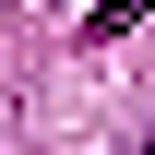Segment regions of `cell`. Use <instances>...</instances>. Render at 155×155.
<instances>
[{"mask_svg":"<svg viewBox=\"0 0 155 155\" xmlns=\"http://www.w3.org/2000/svg\"><path fill=\"white\" fill-rule=\"evenodd\" d=\"M143 12H155V0H107V12H96V24H84V36H131V24H143Z\"/></svg>","mask_w":155,"mask_h":155,"instance_id":"obj_1","label":"cell"},{"mask_svg":"<svg viewBox=\"0 0 155 155\" xmlns=\"http://www.w3.org/2000/svg\"><path fill=\"white\" fill-rule=\"evenodd\" d=\"M131 155H155V143H131Z\"/></svg>","mask_w":155,"mask_h":155,"instance_id":"obj_2","label":"cell"}]
</instances>
